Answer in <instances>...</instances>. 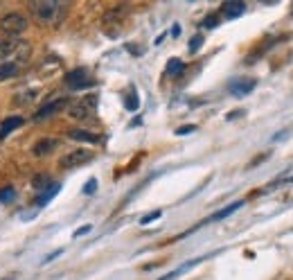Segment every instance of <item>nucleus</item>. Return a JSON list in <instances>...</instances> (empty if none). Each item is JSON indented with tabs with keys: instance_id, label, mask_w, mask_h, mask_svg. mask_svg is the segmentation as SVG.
Listing matches in <instances>:
<instances>
[{
	"instance_id": "f257e3e1",
	"label": "nucleus",
	"mask_w": 293,
	"mask_h": 280,
	"mask_svg": "<svg viewBox=\"0 0 293 280\" xmlns=\"http://www.w3.org/2000/svg\"><path fill=\"white\" fill-rule=\"evenodd\" d=\"M30 9L45 25H59L68 12V7L61 0H34V3H30Z\"/></svg>"
},
{
	"instance_id": "f03ea898",
	"label": "nucleus",
	"mask_w": 293,
	"mask_h": 280,
	"mask_svg": "<svg viewBox=\"0 0 293 280\" xmlns=\"http://www.w3.org/2000/svg\"><path fill=\"white\" fill-rule=\"evenodd\" d=\"M27 30V18L18 12H9L0 18V32L5 36H18Z\"/></svg>"
},
{
	"instance_id": "7ed1b4c3",
	"label": "nucleus",
	"mask_w": 293,
	"mask_h": 280,
	"mask_svg": "<svg viewBox=\"0 0 293 280\" xmlns=\"http://www.w3.org/2000/svg\"><path fill=\"white\" fill-rule=\"evenodd\" d=\"M95 109H97V95L93 93V95H86V98L79 100V102L70 104L68 106V115H70V118H75V120H88V118H93Z\"/></svg>"
},
{
	"instance_id": "20e7f679",
	"label": "nucleus",
	"mask_w": 293,
	"mask_h": 280,
	"mask_svg": "<svg viewBox=\"0 0 293 280\" xmlns=\"http://www.w3.org/2000/svg\"><path fill=\"white\" fill-rule=\"evenodd\" d=\"M66 86L73 90H81V88H90L95 86V79L86 68H75L66 75Z\"/></svg>"
},
{
	"instance_id": "39448f33",
	"label": "nucleus",
	"mask_w": 293,
	"mask_h": 280,
	"mask_svg": "<svg viewBox=\"0 0 293 280\" xmlns=\"http://www.w3.org/2000/svg\"><path fill=\"white\" fill-rule=\"evenodd\" d=\"M88 161H93V152H88V149H73V152H68L66 156H61L59 165L66 167V170H70V167L86 165Z\"/></svg>"
},
{
	"instance_id": "423d86ee",
	"label": "nucleus",
	"mask_w": 293,
	"mask_h": 280,
	"mask_svg": "<svg viewBox=\"0 0 293 280\" xmlns=\"http://www.w3.org/2000/svg\"><path fill=\"white\" fill-rule=\"evenodd\" d=\"M66 106H70L68 98H56V100H50L47 104H43L41 109L34 113V120H45V118H52L54 113H59V111H64Z\"/></svg>"
},
{
	"instance_id": "0eeeda50",
	"label": "nucleus",
	"mask_w": 293,
	"mask_h": 280,
	"mask_svg": "<svg viewBox=\"0 0 293 280\" xmlns=\"http://www.w3.org/2000/svg\"><path fill=\"white\" fill-rule=\"evenodd\" d=\"M23 48V41L18 36H0V59L7 61L9 57H16L18 50Z\"/></svg>"
},
{
	"instance_id": "6e6552de",
	"label": "nucleus",
	"mask_w": 293,
	"mask_h": 280,
	"mask_svg": "<svg viewBox=\"0 0 293 280\" xmlns=\"http://www.w3.org/2000/svg\"><path fill=\"white\" fill-rule=\"evenodd\" d=\"M56 147H59V140H56V138H41V140H36V143L32 145V154L41 158V156L52 154Z\"/></svg>"
},
{
	"instance_id": "1a4fd4ad",
	"label": "nucleus",
	"mask_w": 293,
	"mask_h": 280,
	"mask_svg": "<svg viewBox=\"0 0 293 280\" xmlns=\"http://www.w3.org/2000/svg\"><path fill=\"white\" fill-rule=\"evenodd\" d=\"M255 88V79H232L230 81V93L235 95V98H244V95H248L251 90Z\"/></svg>"
},
{
	"instance_id": "9d476101",
	"label": "nucleus",
	"mask_w": 293,
	"mask_h": 280,
	"mask_svg": "<svg viewBox=\"0 0 293 280\" xmlns=\"http://www.w3.org/2000/svg\"><path fill=\"white\" fill-rule=\"evenodd\" d=\"M244 12H246V5L239 3V0H230V3L221 5V14H223L225 18H239Z\"/></svg>"
},
{
	"instance_id": "9b49d317",
	"label": "nucleus",
	"mask_w": 293,
	"mask_h": 280,
	"mask_svg": "<svg viewBox=\"0 0 293 280\" xmlns=\"http://www.w3.org/2000/svg\"><path fill=\"white\" fill-rule=\"evenodd\" d=\"M68 136L73 140H77V143H88V145H97L99 140H102L97 133H90V131H86V129H70Z\"/></svg>"
},
{
	"instance_id": "f8f14e48",
	"label": "nucleus",
	"mask_w": 293,
	"mask_h": 280,
	"mask_svg": "<svg viewBox=\"0 0 293 280\" xmlns=\"http://www.w3.org/2000/svg\"><path fill=\"white\" fill-rule=\"evenodd\" d=\"M18 127H23V118H21V115H12V118H7L3 124H0V140L7 138L9 133L16 131Z\"/></svg>"
},
{
	"instance_id": "ddd939ff",
	"label": "nucleus",
	"mask_w": 293,
	"mask_h": 280,
	"mask_svg": "<svg viewBox=\"0 0 293 280\" xmlns=\"http://www.w3.org/2000/svg\"><path fill=\"white\" fill-rule=\"evenodd\" d=\"M242 206H244V201H235V204L225 206V208H221V210L214 212V215H210L205 221H208V224H210V221H221V219H225V217H230L232 212H237L239 208H242Z\"/></svg>"
},
{
	"instance_id": "4468645a",
	"label": "nucleus",
	"mask_w": 293,
	"mask_h": 280,
	"mask_svg": "<svg viewBox=\"0 0 293 280\" xmlns=\"http://www.w3.org/2000/svg\"><path fill=\"white\" fill-rule=\"evenodd\" d=\"M16 75H18L16 61H5V64H0V81L12 79V77H16Z\"/></svg>"
},
{
	"instance_id": "2eb2a0df",
	"label": "nucleus",
	"mask_w": 293,
	"mask_h": 280,
	"mask_svg": "<svg viewBox=\"0 0 293 280\" xmlns=\"http://www.w3.org/2000/svg\"><path fill=\"white\" fill-rule=\"evenodd\" d=\"M59 188H61V185H59V183H52V185H50V188H47V190H43V192H41V195H38V197H36V206H45V204H47V201H50V199H52V197H54V195H56V192H59Z\"/></svg>"
},
{
	"instance_id": "dca6fc26",
	"label": "nucleus",
	"mask_w": 293,
	"mask_h": 280,
	"mask_svg": "<svg viewBox=\"0 0 293 280\" xmlns=\"http://www.w3.org/2000/svg\"><path fill=\"white\" fill-rule=\"evenodd\" d=\"M183 70H185V64L181 59H169L167 61V68H165V75H169V77H179V75H183Z\"/></svg>"
},
{
	"instance_id": "f3484780",
	"label": "nucleus",
	"mask_w": 293,
	"mask_h": 280,
	"mask_svg": "<svg viewBox=\"0 0 293 280\" xmlns=\"http://www.w3.org/2000/svg\"><path fill=\"white\" fill-rule=\"evenodd\" d=\"M50 185H52V181L47 174H36L32 178V188H34V190H47Z\"/></svg>"
},
{
	"instance_id": "a211bd4d",
	"label": "nucleus",
	"mask_w": 293,
	"mask_h": 280,
	"mask_svg": "<svg viewBox=\"0 0 293 280\" xmlns=\"http://www.w3.org/2000/svg\"><path fill=\"white\" fill-rule=\"evenodd\" d=\"M124 106H127V111H138V106H140V100H138L136 90H131V93L127 95V100H124Z\"/></svg>"
},
{
	"instance_id": "6ab92c4d",
	"label": "nucleus",
	"mask_w": 293,
	"mask_h": 280,
	"mask_svg": "<svg viewBox=\"0 0 293 280\" xmlns=\"http://www.w3.org/2000/svg\"><path fill=\"white\" fill-rule=\"evenodd\" d=\"M14 197H16V190H14L12 185H7V188H3V190H0V201H3V204H9Z\"/></svg>"
},
{
	"instance_id": "aec40b11",
	"label": "nucleus",
	"mask_w": 293,
	"mask_h": 280,
	"mask_svg": "<svg viewBox=\"0 0 293 280\" xmlns=\"http://www.w3.org/2000/svg\"><path fill=\"white\" fill-rule=\"evenodd\" d=\"M201 45H203V36H201V34H196V36H192V41H190V45H187V50H190L192 55H194V52L199 50Z\"/></svg>"
},
{
	"instance_id": "412c9836",
	"label": "nucleus",
	"mask_w": 293,
	"mask_h": 280,
	"mask_svg": "<svg viewBox=\"0 0 293 280\" xmlns=\"http://www.w3.org/2000/svg\"><path fill=\"white\" fill-rule=\"evenodd\" d=\"M36 95H38L36 90H27L25 95H16V102H18V104H30L32 100L36 98Z\"/></svg>"
},
{
	"instance_id": "4be33fe9",
	"label": "nucleus",
	"mask_w": 293,
	"mask_h": 280,
	"mask_svg": "<svg viewBox=\"0 0 293 280\" xmlns=\"http://www.w3.org/2000/svg\"><path fill=\"white\" fill-rule=\"evenodd\" d=\"M217 25H219V16H217V14H210V16L203 21V27H217Z\"/></svg>"
},
{
	"instance_id": "5701e85b",
	"label": "nucleus",
	"mask_w": 293,
	"mask_h": 280,
	"mask_svg": "<svg viewBox=\"0 0 293 280\" xmlns=\"http://www.w3.org/2000/svg\"><path fill=\"white\" fill-rule=\"evenodd\" d=\"M95 190H97V178H90V181L84 185V195H93Z\"/></svg>"
},
{
	"instance_id": "b1692460",
	"label": "nucleus",
	"mask_w": 293,
	"mask_h": 280,
	"mask_svg": "<svg viewBox=\"0 0 293 280\" xmlns=\"http://www.w3.org/2000/svg\"><path fill=\"white\" fill-rule=\"evenodd\" d=\"M158 217H160V210H153V212H149V215H145L140 219V224H151L153 219H158Z\"/></svg>"
},
{
	"instance_id": "393cba45",
	"label": "nucleus",
	"mask_w": 293,
	"mask_h": 280,
	"mask_svg": "<svg viewBox=\"0 0 293 280\" xmlns=\"http://www.w3.org/2000/svg\"><path fill=\"white\" fill-rule=\"evenodd\" d=\"M192 131H196V127H194V124H185V127L176 129V133H179V136H187V133H192Z\"/></svg>"
},
{
	"instance_id": "a878e982",
	"label": "nucleus",
	"mask_w": 293,
	"mask_h": 280,
	"mask_svg": "<svg viewBox=\"0 0 293 280\" xmlns=\"http://www.w3.org/2000/svg\"><path fill=\"white\" fill-rule=\"evenodd\" d=\"M90 230V226H81V228H77L75 230V238H81V235H86Z\"/></svg>"
},
{
	"instance_id": "bb28decb",
	"label": "nucleus",
	"mask_w": 293,
	"mask_h": 280,
	"mask_svg": "<svg viewBox=\"0 0 293 280\" xmlns=\"http://www.w3.org/2000/svg\"><path fill=\"white\" fill-rule=\"evenodd\" d=\"M56 255H61V251H54V253H52V255H47V258L43 260V262H50V260H54V258H56Z\"/></svg>"
}]
</instances>
